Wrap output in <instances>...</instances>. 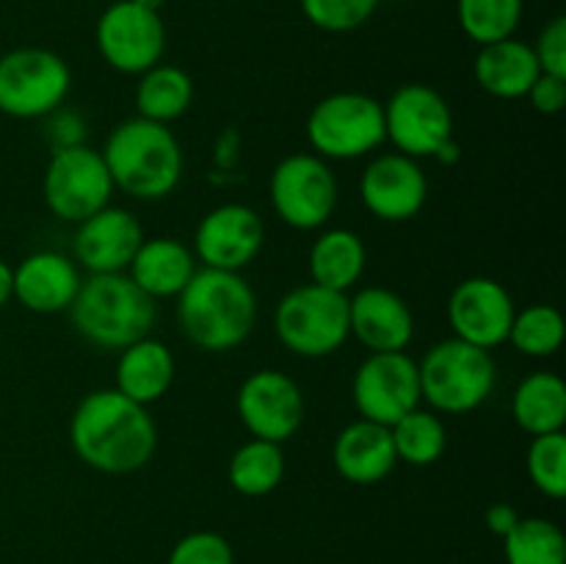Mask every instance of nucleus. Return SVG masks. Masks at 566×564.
Listing matches in <instances>:
<instances>
[{"instance_id":"nucleus-2","label":"nucleus","mask_w":566,"mask_h":564,"mask_svg":"<svg viewBox=\"0 0 566 564\" xmlns=\"http://www.w3.org/2000/svg\"><path fill=\"white\" fill-rule=\"evenodd\" d=\"M258 296L241 271L197 269L177 296L180 332L202 352H230L254 330Z\"/></svg>"},{"instance_id":"nucleus-18","label":"nucleus","mask_w":566,"mask_h":564,"mask_svg":"<svg viewBox=\"0 0 566 564\" xmlns=\"http://www.w3.org/2000/svg\"><path fill=\"white\" fill-rule=\"evenodd\" d=\"M75 227L72 252L88 274H125L144 241L142 221L130 210L114 205L97 210Z\"/></svg>"},{"instance_id":"nucleus-26","label":"nucleus","mask_w":566,"mask_h":564,"mask_svg":"<svg viewBox=\"0 0 566 564\" xmlns=\"http://www.w3.org/2000/svg\"><path fill=\"white\" fill-rule=\"evenodd\" d=\"M512 418L531 437L564 431L566 385L562 376L551 370L525 376L512 396Z\"/></svg>"},{"instance_id":"nucleus-25","label":"nucleus","mask_w":566,"mask_h":564,"mask_svg":"<svg viewBox=\"0 0 566 564\" xmlns=\"http://www.w3.org/2000/svg\"><path fill=\"white\" fill-rule=\"evenodd\" d=\"M368 249L363 238L346 227L321 230L310 247V280L329 291L348 293L365 274Z\"/></svg>"},{"instance_id":"nucleus-12","label":"nucleus","mask_w":566,"mask_h":564,"mask_svg":"<svg viewBox=\"0 0 566 564\" xmlns=\"http://www.w3.org/2000/svg\"><path fill=\"white\" fill-rule=\"evenodd\" d=\"M94 42L111 70L142 75L164 59L166 25L160 11H149L133 0H116L99 14Z\"/></svg>"},{"instance_id":"nucleus-31","label":"nucleus","mask_w":566,"mask_h":564,"mask_svg":"<svg viewBox=\"0 0 566 564\" xmlns=\"http://www.w3.org/2000/svg\"><path fill=\"white\" fill-rule=\"evenodd\" d=\"M566 324L562 310L553 304H528L517 310L509 330V341L525 357H553L564 346Z\"/></svg>"},{"instance_id":"nucleus-4","label":"nucleus","mask_w":566,"mask_h":564,"mask_svg":"<svg viewBox=\"0 0 566 564\" xmlns=\"http://www.w3.org/2000/svg\"><path fill=\"white\" fill-rule=\"evenodd\" d=\"M66 313L83 341L122 352L153 332L158 304L127 274H88Z\"/></svg>"},{"instance_id":"nucleus-37","label":"nucleus","mask_w":566,"mask_h":564,"mask_svg":"<svg viewBox=\"0 0 566 564\" xmlns=\"http://www.w3.org/2000/svg\"><path fill=\"white\" fill-rule=\"evenodd\" d=\"M525 97L531 100V105H534L536 114H545V116L562 114L564 105H566V77L545 75V72H542V75L534 81V86L528 88V94H525Z\"/></svg>"},{"instance_id":"nucleus-23","label":"nucleus","mask_w":566,"mask_h":564,"mask_svg":"<svg viewBox=\"0 0 566 564\" xmlns=\"http://www.w3.org/2000/svg\"><path fill=\"white\" fill-rule=\"evenodd\" d=\"M171 382H175V354L158 337L147 335L119 352L116 390L122 396L149 407L171 390Z\"/></svg>"},{"instance_id":"nucleus-35","label":"nucleus","mask_w":566,"mask_h":564,"mask_svg":"<svg viewBox=\"0 0 566 564\" xmlns=\"http://www.w3.org/2000/svg\"><path fill=\"white\" fill-rule=\"evenodd\" d=\"M166 564H235V551L216 531H191L177 540Z\"/></svg>"},{"instance_id":"nucleus-6","label":"nucleus","mask_w":566,"mask_h":564,"mask_svg":"<svg viewBox=\"0 0 566 564\" xmlns=\"http://www.w3.org/2000/svg\"><path fill=\"white\" fill-rule=\"evenodd\" d=\"M274 332L282 346L296 357H329L352 337L348 293L329 291L315 282L293 288L276 304Z\"/></svg>"},{"instance_id":"nucleus-3","label":"nucleus","mask_w":566,"mask_h":564,"mask_svg":"<svg viewBox=\"0 0 566 564\" xmlns=\"http://www.w3.org/2000/svg\"><path fill=\"white\" fill-rule=\"evenodd\" d=\"M99 153L114 188H122L127 197L158 202L180 186L182 147L169 125L133 116L108 133Z\"/></svg>"},{"instance_id":"nucleus-40","label":"nucleus","mask_w":566,"mask_h":564,"mask_svg":"<svg viewBox=\"0 0 566 564\" xmlns=\"http://www.w3.org/2000/svg\"><path fill=\"white\" fill-rule=\"evenodd\" d=\"M11 299H14V265L0 260V307H6Z\"/></svg>"},{"instance_id":"nucleus-34","label":"nucleus","mask_w":566,"mask_h":564,"mask_svg":"<svg viewBox=\"0 0 566 564\" xmlns=\"http://www.w3.org/2000/svg\"><path fill=\"white\" fill-rule=\"evenodd\" d=\"M304 17L326 33H348L374 17L379 0H298Z\"/></svg>"},{"instance_id":"nucleus-42","label":"nucleus","mask_w":566,"mask_h":564,"mask_svg":"<svg viewBox=\"0 0 566 564\" xmlns=\"http://www.w3.org/2000/svg\"><path fill=\"white\" fill-rule=\"evenodd\" d=\"M133 3L144 6V9H149V11H160V9H164L166 0H133Z\"/></svg>"},{"instance_id":"nucleus-19","label":"nucleus","mask_w":566,"mask_h":564,"mask_svg":"<svg viewBox=\"0 0 566 564\" xmlns=\"http://www.w3.org/2000/svg\"><path fill=\"white\" fill-rule=\"evenodd\" d=\"M348 332L368 354L407 352L415 337V315L396 291L368 285L348 296Z\"/></svg>"},{"instance_id":"nucleus-20","label":"nucleus","mask_w":566,"mask_h":564,"mask_svg":"<svg viewBox=\"0 0 566 564\" xmlns=\"http://www.w3.org/2000/svg\"><path fill=\"white\" fill-rule=\"evenodd\" d=\"M81 282L75 260L59 252H33L14 269V299L31 313H64L75 302Z\"/></svg>"},{"instance_id":"nucleus-28","label":"nucleus","mask_w":566,"mask_h":564,"mask_svg":"<svg viewBox=\"0 0 566 564\" xmlns=\"http://www.w3.org/2000/svg\"><path fill=\"white\" fill-rule=\"evenodd\" d=\"M227 479L232 490L247 498L271 495L285 479V451L280 442L252 437L232 453Z\"/></svg>"},{"instance_id":"nucleus-5","label":"nucleus","mask_w":566,"mask_h":564,"mask_svg":"<svg viewBox=\"0 0 566 564\" xmlns=\"http://www.w3.org/2000/svg\"><path fill=\"white\" fill-rule=\"evenodd\" d=\"M420 396L434 412L464 415L492 396L497 382L495 359L486 348L448 337L431 346L418 363Z\"/></svg>"},{"instance_id":"nucleus-14","label":"nucleus","mask_w":566,"mask_h":564,"mask_svg":"<svg viewBox=\"0 0 566 564\" xmlns=\"http://www.w3.org/2000/svg\"><path fill=\"white\" fill-rule=\"evenodd\" d=\"M235 409L249 435L258 440L287 442L304 424V396L296 379L274 368L249 374L235 396Z\"/></svg>"},{"instance_id":"nucleus-8","label":"nucleus","mask_w":566,"mask_h":564,"mask_svg":"<svg viewBox=\"0 0 566 564\" xmlns=\"http://www.w3.org/2000/svg\"><path fill=\"white\" fill-rule=\"evenodd\" d=\"M72 72L48 48H17L0 55V114L39 119L61 108L70 94Z\"/></svg>"},{"instance_id":"nucleus-30","label":"nucleus","mask_w":566,"mask_h":564,"mask_svg":"<svg viewBox=\"0 0 566 564\" xmlns=\"http://www.w3.org/2000/svg\"><path fill=\"white\" fill-rule=\"evenodd\" d=\"M509 564H566V536L553 520L520 518L503 536Z\"/></svg>"},{"instance_id":"nucleus-9","label":"nucleus","mask_w":566,"mask_h":564,"mask_svg":"<svg viewBox=\"0 0 566 564\" xmlns=\"http://www.w3.org/2000/svg\"><path fill=\"white\" fill-rule=\"evenodd\" d=\"M44 205L55 219L81 224L97 210L108 208L114 197V180L105 166L103 153L88 144L53 149L44 169Z\"/></svg>"},{"instance_id":"nucleus-33","label":"nucleus","mask_w":566,"mask_h":564,"mask_svg":"<svg viewBox=\"0 0 566 564\" xmlns=\"http://www.w3.org/2000/svg\"><path fill=\"white\" fill-rule=\"evenodd\" d=\"M531 481L542 495L562 501L566 495V435L551 431V435L531 437L528 457H525Z\"/></svg>"},{"instance_id":"nucleus-10","label":"nucleus","mask_w":566,"mask_h":564,"mask_svg":"<svg viewBox=\"0 0 566 564\" xmlns=\"http://www.w3.org/2000/svg\"><path fill=\"white\" fill-rule=\"evenodd\" d=\"M269 197L287 227L321 230L337 208L335 171L315 153H293L271 171Z\"/></svg>"},{"instance_id":"nucleus-27","label":"nucleus","mask_w":566,"mask_h":564,"mask_svg":"<svg viewBox=\"0 0 566 564\" xmlns=\"http://www.w3.org/2000/svg\"><path fill=\"white\" fill-rule=\"evenodd\" d=\"M193 103V81L182 66L155 64L138 75L136 116L160 125L180 119Z\"/></svg>"},{"instance_id":"nucleus-38","label":"nucleus","mask_w":566,"mask_h":564,"mask_svg":"<svg viewBox=\"0 0 566 564\" xmlns=\"http://www.w3.org/2000/svg\"><path fill=\"white\" fill-rule=\"evenodd\" d=\"M50 116L48 125V136L53 142V149H64V147H75V144H86L83 136H86V125H83L81 116L75 111H64L55 108Z\"/></svg>"},{"instance_id":"nucleus-32","label":"nucleus","mask_w":566,"mask_h":564,"mask_svg":"<svg viewBox=\"0 0 566 564\" xmlns=\"http://www.w3.org/2000/svg\"><path fill=\"white\" fill-rule=\"evenodd\" d=\"M457 17L479 48L512 39L523 20V0H457Z\"/></svg>"},{"instance_id":"nucleus-13","label":"nucleus","mask_w":566,"mask_h":564,"mask_svg":"<svg viewBox=\"0 0 566 564\" xmlns=\"http://www.w3.org/2000/svg\"><path fill=\"white\" fill-rule=\"evenodd\" d=\"M352 398L359 418L392 426L423 401L418 359L407 352L368 354L354 374Z\"/></svg>"},{"instance_id":"nucleus-11","label":"nucleus","mask_w":566,"mask_h":564,"mask_svg":"<svg viewBox=\"0 0 566 564\" xmlns=\"http://www.w3.org/2000/svg\"><path fill=\"white\" fill-rule=\"evenodd\" d=\"M381 108L387 142L409 158H434L437 149L453 138L451 105L429 83H403Z\"/></svg>"},{"instance_id":"nucleus-29","label":"nucleus","mask_w":566,"mask_h":564,"mask_svg":"<svg viewBox=\"0 0 566 564\" xmlns=\"http://www.w3.org/2000/svg\"><path fill=\"white\" fill-rule=\"evenodd\" d=\"M390 435L398 462H407L412 468H429L440 462L448 448L446 424L434 409H412L390 426Z\"/></svg>"},{"instance_id":"nucleus-36","label":"nucleus","mask_w":566,"mask_h":564,"mask_svg":"<svg viewBox=\"0 0 566 564\" xmlns=\"http://www.w3.org/2000/svg\"><path fill=\"white\" fill-rule=\"evenodd\" d=\"M534 48L536 61H539V70L545 75H558L566 77V20L564 17H553L542 33L536 36Z\"/></svg>"},{"instance_id":"nucleus-16","label":"nucleus","mask_w":566,"mask_h":564,"mask_svg":"<svg viewBox=\"0 0 566 564\" xmlns=\"http://www.w3.org/2000/svg\"><path fill=\"white\" fill-rule=\"evenodd\" d=\"M517 307L506 288L492 276H468L448 299V324L453 337L492 352L509 341Z\"/></svg>"},{"instance_id":"nucleus-1","label":"nucleus","mask_w":566,"mask_h":564,"mask_svg":"<svg viewBox=\"0 0 566 564\" xmlns=\"http://www.w3.org/2000/svg\"><path fill=\"white\" fill-rule=\"evenodd\" d=\"M70 442L83 464L108 476L136 473L158 448V426L144 404L122 396L116 387L92 390L75 407Z\"/></svg>"},{"instance_id":"nucleus-41","label":"nucleus","mask_w":566,"mask_h":564,"mask_svg":"<svg viewBox=\"0 0 566 564\" xmlns=\"http://www.w3.org/2000/svg\"><path fill=\"white\" fill-rule=\"evenodd\" d=\"M434 158L440 160V164H446V166H448V164H457V160H459V144L451 138V142L442 144V147L437 149Z\"/></svg>"},{"instance_id":"nucleus-24","label":"nucleus","mask_w":566,"mask_h":564,"mask_svg":"<svg viewBox=\"0 0 566 564\" xmlns=\"http://www.w3.org/2000/svg\"><path fill=\"white\" fill-rule=\"evenodd\" d=\"M473 72L479 86L501 100L525 97L536 77L542 75L534 48L514 36L479 48Z\"/></svg>"},{"instance_id":"nucleus-39","label":"nucleus","mask_w":566,"mask_h":564,"mask_svg":"<svg viewBox=\"0 0 566 564\" xmlns=\"http://www.w3.org/2000/svg\"><path fill=\"white\" fill-rule=\"evenodd\" d=\"M520 518H523V514H520L512 503H492L484 514L486 529H490L495 536H501V540L520 523Z\"/></svg>"},{"instance_id":"nucleus-7","label":"nucleus","mask_w":566,"mask_h":564,"mask_svg":"<svg viewBox=\"0 0 566 564\" xmlns=\"http://www.w3.org/2000/svg\"><path fill=\"white\" fill-rule=\"evenodd\" d=\"M307 142L324 160L365 158L387 142L385 108L363 92L329 94L310 111Z\"/></svg>"},{"instance_id":"nucleus-22","label":"nucleus","mask_w":566,"mask_h":564,"mask_svg":"<svg viewBox=\"0 0 566 564\" xmlns=\"http://www.w3.org/2000/svg\"><path fill=\"white\" fill-rule=\"evenodd\" d=\"M197 258H193L191 247H186L177 238L155 236L144 238L138 252L133 254L130 265L125 274L147 293L149 299H177L182 288L191 282L197 274Z\"/></svg>"},{"instance_id":"nucleus-17","label":"nucleus","mask_w":566,"mask_h":564,"mask_svg":"<svg viewBox=\"0 0 566 564\" xmlns=\"http://www.w3.org/2000/svg\"><path fill=\"white\" fill-rule=\"evenodd\" d=\"M359 199L379 221H409L429 199V177L409 155L385 153L365 166L359 177Z\"/></svg>"},{"instance_id":"nucleus-21","label":"nucleus","mask_w":566,"mask_h":564,"mask_svg":"<svg viewBox=\"0 0 566 564\" xmlns=\"http://www.w3.org/2000/svg\"><path fill=\"white\" fill-rule=\"evenodd\" d=\"M332 464L340 473V479L352 481V484L370 487L385 481L398 464L390 426L374 424V420L365 418L348 424L335 437Z\"/></svg>"},{"instance_id":"nucleus-15","label":"nucleus","mask_w":566,"mask_h":564,"mask_svg":"<svg viewBox=\"0 0 566 564\" xmlns=\"http://www.w3.org/2000/svg\"><path fill=\"white\" fill-rule=\"evenodd\" d=\"M265 243V224L258 210L227 202L208 210L193 232V258L202 269L243 271L258 260Z\"/></svg>"}]
</instances>
